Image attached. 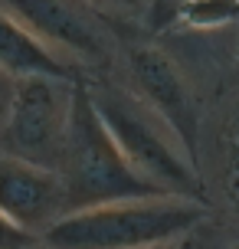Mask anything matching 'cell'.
I'll use <instances>...</instances> for the list:
<instances>
[{
  "mask_svg": "<svg viewBox=\"0 0 239 249\" xmlns=\"http://www.w3.org/2000/svg\"><path fill=\"white\" fill-rule=\"evenodd\" d=\"M118 56H121V66H125V79H128L125 86L167 122V128L180 141V148L187 151L193 167L200 171L203 118H200V105H197V95H193L187 72L177 66V59L167 50L135 36H128L121 43Z\"/></svg>",
  "mask_w": 239,
  "mask_h": 249,
  "instance_id": "cell-5",
  "label": "cell"
},
{
  "mask_svg": "<svg viewBox=\"0 0 239 249\" xmlns=\"http://www.w3.org/2000/svg\"><path fill=\"white\" fill-rule=\"evenodd\" d=\"M0 213H7L17 226L36 233L43 243V233L66 213L59 171L0 151Z\"/></svg>",
  "mask_w": 239,
  "mask_h": 249,
  "instance_id": "cell-7",
  "label": "cell"
},
{
  "mask_svg": "<svg viewBox=\"0 0 239 249\" xmlns=\"http://www.w3.org/2000/svg\"><path fill=\"white\" fill-rule=\"evenodd\" d=\"M95 10H102L105 17H112L118 23H128V20H135V23H144V17H148V7H151V0H88ZM131 26V23H128Z\"/></svg>",
  "mask_w": 239,
  "mask_h": 249,
  "instance_id": "cell-11",
  "label": "cell"
},
{
  "mask_svg": "<svg viewBox=\"0 0 239 249\" xmlns=\"http://www.w3.org/2000/svg\"><path fill=\"white\" fill-rule=\"evenodd\" d=\"M203 148L210 154V167H200L206 200L210 207L220 200V213H226L233 226H239V82L223 99L213 118V135L200 144V151Z\"/></svg>",
  "mask_w": 239,
  "mask_h": 249,
  "instance_id": "cell-8",
  "label": "cell"
},
{
  "mask_svg": "<svg viewBox=\"0 0 239 249\" xmlns=\"http://www.w3.org/2000/svg\"><path fill=\"white\" fill-rule=\"evenodd\" d=\"M239 23V0H180L164 33H216Z\"/></svg>",
  "mask_w": 239,
  "mask_h": 249,
  "instance_id": "cell-10",
  "label": "cell"
},
{
  "mask_svg": "<svg viewBox=\"0 0 239 249\" xmlns=\"http://www.w3.org/2000/svg\"><path fill=\"white\" fill-rule=\"evenodd\" d=\"M85 86L108 135L141 177L157 184L164 194L210 203L200 171L161 115L148 108L125 82H115L108 75H85Z\"/></svg>",
  "mask_w": 239,
  "mask_h": 249,
  "instance_id": "cell-1",
  "label": "cell"
},
{
  "mask_svg": "<svg viewBox=\"0 0 239 249\" xmlns=\"http://www.w3.org/2000/svg\"><path fill=\"white\" fill-rule=\"evenodd\" d=\"M7 10L46 46L79 62L88 75H105L121 53V43L131 36V26L95 10L88 0H0Z\"/></svg>",
  "mask_w": 239,
  "mask_h": 249,
  "instance_id": "cell-4",
  "label": "cell"
},
{
  "mask_svg": "<svg viewBox=\"0 0 239 249\" xmlns=\"http://www.w3.org/2000/svg\"><path fill=\"white\" fill-rule=\"evenodd\" d=\"M13 95H17V79L0 69V128H3V122H7V115H10Z\"/></svg>",
  "mask_w": 239,
  "mask_h": 249,
  "instance_id": "cell-14",
  "label": "cell"
},
{
  "mask_svg": "<svg viewBox=\"0 0 239 249\" xmlns=\"http://www.w3.org/2000/svg\"><path fill=\"white\" fill-rule=\"evenodd\" d=\"M72 86L76 82H66L56 75L17 79L10 115L0 128V151L56 171L69 131Z\"/></svg>",
  "mask_w": 239,
  "mask_h": 249,
  "instance_id": "cell-6",
  "label": "cell"
},
{
  "mask_svg": "<svg viewBox=\"0 0 239 249\" xmlns=\"http://www.w3.org/2000/svg\"><path fill=\"white\" fill-rule=\"evenodd\" d=\"M36 243H39L36 233L17 226L7 213H0V249H20V246H36Z\"/></svg>",
  "mask_w": 239,
  "mask_h": 249,
  "instance_id": "cell-12",
  "label": "cell"
},
{
  "mask_svg": "<svg viewBox=\"0 0 239 249\" xmlns=\"http://www.w3.org/2000/svg\"><path fill=\"white\" fill-rule=\"evenodd\" d=\"M59 180L66 190V213L115 203V200H138V197H167L157 184L141 177L121 148L108 135L105 122L99 118L85 79L72 86V112L66 148L59 158Z\"/></svg>",
  "mask_w": 239,
  "mask_h": 249,
  "instance_id": "cell-3",
  "label": "cell"
},
{
  "mask_svg": "<svg viewBox=\"0 0 239 249\" xmlns=\"http://www.w3.org/2000/svg\"><path fill=\"white\" fill-rule=\"evenodd\" d=\"M213 213L210 203L190 197H138V200H115L85 210L63 213L56 223L43 233L46 246L69 249H141L174 243L190 230L203 226Z\"/></svg>",
  "mask_w": 239,
  "mask_h": 249,
  "instance_id": "cell-2",
  "label": "cell"
},
{
  "mask_svg": "<svg viewBox=\"0 0 239 249\" xmlns=\"http://www.w3.org/2000/svg\"><path fill=\"white\" fill-rule=\"evenodd\" d=\"M233 75H236V82H239V46H236V59H233Z\"/></svg>",
  "mask_w": 239,
  "mask_h": 249,
  "instance_id": "cell-15",
  "label": "cell"
},
{
  "mask_svg": "<svg viewBox=\"0 0 239 249\" xmlns=\"http://www.w3.org/2000/svg\"><path fill=\"white\" fill-rule=\"evenodd\" d=\"M180 0H151V7H148V17H144V26L151 30V33H164L167 30V20H171V13Z\"/></svg>",
  "mask_w": 239,
  "mask_h": 249,
  "instance_id": "cell-13",
  "label": "cell"
},
{
  "mask_svg": "<svg viewBox=\"0 0 239 249\" xmlns=\"http://www.w3.org/2000/svg\"><path fill=\"white\" fill-rule=\"evenodd\" d=\"M0 69L10 72L13 79L56 75V79H66V82H79V79L88 75L79 62L66 59L63 53L46 46L23 23H17L7 10H0Z\"/></svg>",
  "mask_w": 239,
  "mask_h": 249,
  "instance_id": "cell-9",
  "label": "cell"
}]
</instances>
